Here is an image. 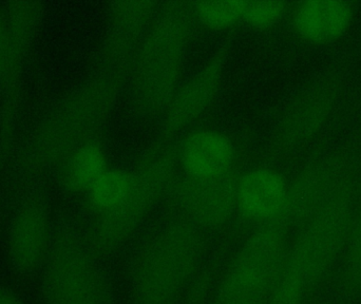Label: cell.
<instances>
[{
    "label": "cell",
    "instance_id": "14",
    "mask_svg": "<svg viewBox=\"0 0 361 304\" xmlns=\"http://www.w3.org/2000/svg\"><path fill=\"white\" fill-rule=\"evenodd\" d=\"M288 183L281 172L271 167L252 168L240 174L235 214L254 227L283 222Z\"/></svg>",
    "mask_w": 361,
    "mask_h": 304
},
{
    "label": "cell",
    "instance_id": "18",
    "mask_svg": "<svg viewBox=\"0 0 361 304\" xmlns=\"http://www.w3.org/2000/svg\"><path fill=\"white\" fill-rule=\"evenodd\" d=\"M331 282L335 294L351 301L361 299V202L354 214L343 258Z\"/></svg>",
    "mask_w": 361,
    "mask_h": 304
},
{
    "label": "cell",
    "instance_id": "7",
    "mask_svg": "<svg viewBox=\"0 0 361 304\" xmlns=\"http://www.w3.org/2000/svg\"><path fill=\"white\" fill-rule=\"evenodd\" d=\"M99 258L88 235L73 225L57 227L42 269L44 304H116Z\"/></svg>",
    "mask_w": 361,
    "mask_h": 304
},
{
    "label": "cell",
    "instance_id": "16",
    "mask_svg": "<svg viewBox=\"0 0 361 304\" xmlns=\"http://www.w3.org/2000/svg\"><path fill=\"white\" fill-rule=\"evenodd\" d=\"M237 148L222 131L197 129L178 145V162L184 176L214 178L235 170Z\"/></svg>",
    "mask_w": 361,
    "mask_h": 304
},
{
    "label": "cell",
    "instance_id": "26",
    "mask_svg": "<svg viewBox=\"0 0 361 304\" xmlns=\"http://www.w3.org/2000/svg\"><path fill=\"white\" fill-rule=\"evenodd\" d=\"M0 304H25L14 290L0 282Z\"/></svg>",
    "mask_w": 361,
    "mask_h": 304
},
{
    "label": "cell",
    "instance_id": "21",
    "mask_svg": "<svg viewBox=\"0 0 361 304\" xmlns=\"http://www.w3.org/2000/svg\"><path fill=\"white\" fill-rule=\"evenodd\" d=\"M247 1L221 0V1H192L195 23L212 31H224L243 21Z\"/></svg>",
    "mask_w": 361,
    "mask_h": 304
},
{
    "label": "cell",
    "instance_id": "17",
    "mask_svg": "<svg viewBox=\"0 0 361 304\" xmlns=\"http://www.w3.org/2000/svg\"><path fill=\"white\" fill-rule=\"evenodd\" d=\"M61 183L70 193H85L107 169V153L94 139L69 153L61 162Z\"/></svg>",
    "mask_w": 361,
    "mask_h": 304
},
{
    "label": "cell",
    "instance_id": "20",
    "mask_svg": "<svg viewBox=\"0 0 361 304\" xmlns=\"http://www.w3.org/2000/svg\"><path fill=\"white\" fill-rule=\"evenodd\" d=\"M231 254L206 255L189 281L180 304L212 303Z\"/></svg>",
    "mask_w": 361,
    "mask_h": 304
},
{
    "label": "cell",
    "instance_id": "23",
    "mask_svg": "<svg viewBox=\"0 0 361 304\" xmlns=\"http://www.w3.org/2000/svg\"><path fill=\"white\" fill-rule=\"evenodd\" d=\"M290 10L286 1H247L243 21L252 29L267 31L279 25Z\"/></svg>",
    "mask_w": 361,
    "mask_h": 304
},
{
    "label": "cell",
    "instance_id": "24",
    "mask_svg": "<svg viewBox=\"0 0 361 304\" xmlns=\"http://www.w3.org/2000/svg\"><path fill=\"white\" fill-rule=\"evenodd\" d=\"M21 57L0 14V83L14 80L20 68Z\"/></svg>",
    "mask_w": 361,
    "mask_h": 304
},
{
    "label": "cell",
    "instance_id": "15",
    "mask_svg": "<svg viewBox=\"0 0 361 304\" xmlns=\"http://www.w3.org/2000/svg\"><path fill=\"white\" fill-rule=\"evenodd\" d=\"M357 13V4L349 0H305L290 6V25L305 44L328 46L351 31Z\"/></svg>",
    "mask_w": 361,
    "mask_h": 304
},
{
    "label": "cell",
    "instance_id": "12",
    "mask_svg": "<svg viewBox=\"0 0 361 304\" xmlns=\"http://www.w3.org/2000/svg\"><path fill=\"white\" fill-rule=\"evenodd\" d=\"M229 54L228 44L219 47L185 84L180 85L161 116L160 137L175 140L212 107L222 86Z\"/></svg>",
    "mask_w": 361,
    "mask_h": 304
},
{
    "label": "cell",
    "instance_id": "9",
    "mask_svg": "<svg viewBox=\"0 0 361 304\" xmlns=\"http://www.w3.org/2000/svg\"><path fill=\"white\" fill-rule=\"evenodd\" d=\"M360 181V168L347 150L326 153L307 162L288 183L283 222L300 229L341 189Z\"/></svg>",
    "mask_w": 361,
    "mask_h": 304
},
{
    "label": "cell",
    "instance_id": "3",
    "mask_svg": "<svg viewBox=\"0 0 361 304\" xmlns=\"http://www.w3.org/2000/svg\"><path fill=\"white\" fill-rule=\"evenodd\" d=\"M125 78L97 72L72 90L53 109L25 153L30 170L61 163L78 146L95 139L114 114Z\"/></svg>",
    "mask_w": 361,
    "mask_h": 304
},
{
    "label": "cell",
    "instance_id": "13",
    "mask_svg": "<svg viewBox=\"0 0 361 304\" xmlns=\"http://www.w3.org/2000/svg\"><path fill=\"white\" fill-rule=\"evenodd\" d=\"M54 231L46 200L39 195L25 197L8 225L6 253L12 267L23 275L42 271Z\"/></svg>",
    "mask_w": 361,
    "mask_h": 304
},
{
    "label": "cell",
    "instance_id": "6",
    "mask_svg": "<svg viewBox=\"0 0 361 304\" xmlns=\"http://www.w3.org/2000/svg\"><path fill=\"white\" fill-rule=\"evenodd\" d=\"M290 231L283 222L254 227L231 252L210 304L267 303L288 263Z\"/></svg>",
    "mask_w": 361,
    "mask_h": 304
},
{
    "label": "cell",
    "instance_id": "11",
    "mask_svg": "<svg viewBox=\"0 0 361 304\" xmlns=\"http://www.w3.org/2000/svg\"><path fill=\"white\" fill-rule=\"evenodd\" d=\"M160 4L154 0L110 2L108 30L99 48V71L129 76Z\"/></svg>",
    "mask_w": 361,
    "mask_h": 304
},
{
    "label": "cell",
    "instance_id": "25",
    "mask_svg": "<svg viewBox=\"0 0 361 304\" xmlns=\"http://www.w3.org/2000/svg\"><path fill=\"white\" fill-rule=\"evenodd\" d=\"M307 304H353V301L343 298L334 292L324 293V291L313 295L307 299Z\"/></svg>",
    "mask_w": 361,
    "mask_h": 304
},
{
    "label": "cell",
    "instance_id": "22",
    "mask_svg": "<svg viewBox=\"0 0 361 304\" xmlns=\"http://www.w3.org/2000/svg\"><path fill=\"white\" fill-rule=\"evenodd\" d=\"M2 16L15 47L23 55L37 30L42 6L37 2H13Z\"/></svg>",
    "mask_w": 361,
    "mask_h": 304
},
{
    "label": "cell",
    "instance_id": "19",
    "mask_svg": "<svg viewBox=\"0 0 361 304\" xmlns=\"http://www.w3.org/2000/svg\"><path fill=\"white\" fill-rule=\"evenodd\" d=\"M133 184V171L107 168L85 193L89 210L97 217L116 209L128 195Z\"/></svg>",
    "mask_w": 361,
    "mask_h": 304
},
{
    "label": "cell",
    "instance_id": "28",
    "mask_svg": "<svg viewBox=\"0 0 361 304\" xmlns=\"http://www.w3.org/2000/svg\"><path fill=\"white\" fill-rule=\"evenodd\" d=\"M360 181H361V165L360 167Z\"/></svg>",
    "mask_w": 361,
    "mask_h": 304
},
{
    "label": "cell",
    "instance_id": "10",
    "mask_svg": "<svg viewBox=\"0 0 361 304\" xmlns=\"http://www.w3.org/2000/svg\"><path fill=\"white\" fill-rule=\"evenodd\" d=\"M240 172L214 178L177 176L165 201L173 214L186 219L197 229L214 231L224 229L237 214V185Z\"/></svg>",
    "mask_w": 361,
    "mask_h": 304
},
{
    "label": "cell",
    "instance_id": "2",
    "mask_svg": "<svg viewBox=\"0 0 361 304\" xmlns=\"http://www.w3.org/2000/svg\"><path fill=\"white\" fill-rule=\"evenodd\" d=\"M205 233L177 214L154 227L129 265V304H180L207 252Z\"/></svg>",
    "mask_w": 361,
    "mask_h": 304
},
{
    "label": "cell",
    "instance_id": "4",
    "mask_svg": "<svg viewBox=\"0 0 361 304\" xmlns=\"http://www.w3.org/2000/svg\"><path fill=\"white\" fill-rule=\"evenodd\" d=\"M178 144L160 137L142 153L133 171V184L116 209L97 217L88 233L99 257L122 250L145 222L154 206L166 197L177 178Z\"/></svg>",
    "mask_w": 361,
    "mask_h": 304
},
{
    "label": "cell",
    "instance_id": "8",
    "mask_svg": "<svg viewBox=\"0 0 361 304\" xmlns=\"http://www.w3.org/2000/svg\"><path fill=\"white\" fill-rule=\"evenodd\" d=\"M347 74L331 67L305 83L286 104L271 135V147L286 157L302 150L322 135L341 107Z\"/></svg>",
    "mask_w": 361,
    "mask_h": 304
},
{
    "label": "cell",
    "instance_id": "1",
    "mask_svg": "<svg viewBox=\"0 0 361 304\" xmlns=\"http://www.w3.org/2000/svg\"><path fill=\"white\" fill-rule=\"evenodd\" d=\"M195 25L192 1L161 2L129 73L135 116L150 120L164 114L179 89Z\"/></svg>",
    "mask_w": 361,
    "mask_h": 304
},
{
    "label": "cell",
    "instance_id": "27",
    "mask_svg": "<svg viewBox=\"0 0 361 304\" xmlns=\"http://www.w3.org/2000/svg\"><path fill=\"white\" fill-rule=\"evenodd\" d=\"M235 304H265L263 303H235Z\"/></svg>",
    "mask_w": 361,
    "mask_h": 304
},
{
    "label": "cell",
    "instance_id": "5",
    "mask_svg": "<svg viewBox=\"0 0 361 304\" xmlns=\"http://www.w3.org/2000/svg\"><path fill=\"white\" fill-rule=\"evenodd\" d=\"M360 190V181L341 189L297 229L290 242L286 267L300 278L309 298L332 281L345 253Z\"/></svg>",
    "mask_w": 361,
    "mask_h": 304
}]
</instances>
